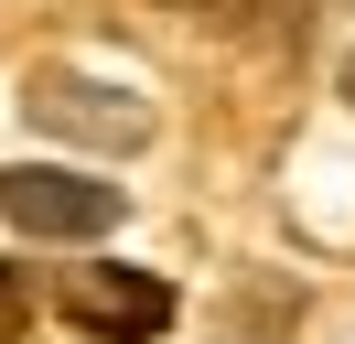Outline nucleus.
Wrapping results in <instances>:
<instances>
[{"label": "nucleus", "mask_w": 355, "mask_h": 344, "mask_svg": "<svg viewBox=\"0 0 355 344\" xmlns=\"http://www.w3.org/2000/svg\"><path fill=\"white\" fill-rule=\"evenodd\" d=\"M345 97H355V54H345Z\"/></svg>", "instance_id": "6"}, {"label": "nucleus", "mask_w": 355, "mask_h": 344, "mask_svg": "<svg viewBox=\"0 0 355 344\" xmlns=\"http://www.w3.org/2000/svg\"><path fill=\"white\" fill-rule=\"evenodd\" d=\"M65 322L97 344H151L162 322H173V291H162L151 269H76L65 280Z\"/></svg>", "instance_id": "2"}, {"label": "nucleus", "mask_w": 355, "mask_h": 344, "mask_svg": "<svg viewBox=\"0 0 355 344\" xmlns=\"http://www.w3.org/2000/svg\"><path fill=\"white\" fill-rule=\"evenodd\" d=\"M194 11H248V0H194Z\"/></svg>", "instance_id": "5"}, {"label": "nucleus", "mask_w": 355, "mask_h": 344, "mask_svg": "<svg viewBox=\"0 0 355 344\" xmlns=\"http://www.w3.org/2000/svg\"><path fill=\"white\" fill-rule=\"evenodd\" d=\"M33 119L65 129V140H87V150H140L151 140V108L119 97V86H87V76H44L33 86Z\"/></svg>", "instance_id": "3"}, {"label": "nucleus", "mask_w": 355, "mask_h": 344, "mask_svg": "<svg viewBox=\"0 0 355 344\" xmlns=\"http://www.w3.org/2000/svg\"><path fill=\"white\" fill-rule=\"evenodd\" d=\"M22 322V269H0V334Z\"/></svg>", "instance_id": "4"}, {"label": "nucleus", "mask_w": 355, "mask_h": 344, "mask_svg": "<svg viewBox=\"0 0 355 344\" xmlns=\"http://www.w3.org/2000/svg\"><path fill=\"white\" fill-rule=\"evenodd\" d=\"M0 215L22 237H54V248H76V237H108L119 226V194L87 183V172H44V162H11L0 172Z\"/></svg>", "instance_id": "1"}]
</instances>
